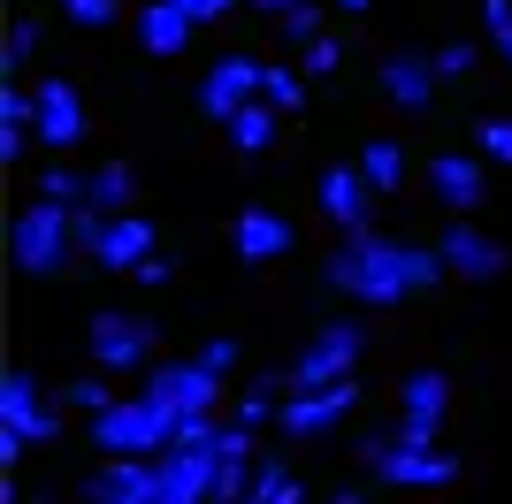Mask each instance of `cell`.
Listing matches in <instances>:
<instances>
[{
  "label": "cell",
  "mask_w": 512,
  "mask_h": 504,
  "mask_svg": "<svg viewBox=\"0 0 512 504\" xmlns=\"http://www.w3.org/2000/svg\"><path fill=\"white\" fill-rule=\"evenodd\" d=\"M321 275H329V291L360 298V306H398V298L444 283L451 268H444V252H436V245H406V237L367 230V237H344V245L321 260Z\"/></svg>",
  "instance_id": "6da1fadb"
},
{
  "label": "cell",
  "mask_w": 512,
  "mask_h": 504,
  "mask_svg": "<svg viewBox=\"0 0 512 504\" xmlns=\"http://www.w3.org/2000/svg\"><path fill=\"white\" fill-rule=\"evenodd\" d=\"M360 352H367L360 321H321V329L299 344V359L283 367V398H314V390H337V382H352Z\"/></svg>",
  "instance_id": "7a4b0ae2"
},
{
  "label": "cell",
  "mask_w": 512,
  "mask_h": 504,
  "mask_svg": "<svg viewBox=\"0 0 512 504\" xmlns=\"http://www.w3.org/2000/svg\"><path fill=\"white\" fill-rule=\"evenodd\" d=\"M69 252H77V214H69V207L31 199V207L8 222V260H16L23 275H62Z\"/></svg>",
  "instance_id": "3957f363"
},
{
  "label": "cell",
  "mask_w": 512,
  "mask_h": 504,
  "mask_svg": "<svg viewBox=\"0 0 512 504\" xmlns=\"http://www.w3.org/2000/svg\"><path fill=\"white\" fill-rule=\"evenodd\" d=\"M360 459L375 466L383 489H444L459 482V459L444 443H398V436H360Z\"/></svg>",
  "instance_id": "277c9868"
},
{
  "label": "cell",
  "mask_w": 512,
  "mask_h": 504,
  "mask_svg": "<svg viewBox=\"0 0 512 504\" xmlns=\"http://www.w3.org/2000/svg\"><path fill=\"white\" fill-rule=\"evenodd\" d=\"M92 443H100L107 459H169L176 451V420L146 398H123L115 413L92 420Z\"/></svg>",
  "instance_id": "5b68a950"
},
{
  "label": "cell",
  "mask_w": 512,
  "mask_h": 504,
  "mask_svg": "<svg viewBox=\"0 0 512 504\" xmlns=\"http://www.w3.org/2000/svg\"><path fill=\"white\" fill-rule=\"evenodd\" d=\"M92 367H107V375H138V367H161V329H153V314H123V306H100L92 314Z\"/></svg>",
  "instance_id": "8992f818"
},
{
  "label": "cell",
  "mask_w": 512,
  "mask_h": 504,
  "mask_svg": "<svg viewBox=\"0 0 512 504\" xmlns=\"http://www.w3.org/2000/svg\"><path fill=\"white\" fill-rule=\"evenodd\" d=\"M146 405H161V413L176 420V428H192V420H214V398H222V375H207L199 359H161L146 375V390H138Z\"/></svg>",
  "instance_id": "52a82bcc"
},
{
  "label": "cell",
  "mask_w": 512,
  "mask_h": 504,
  "mask_svg": "<svg viewBox=\"0 0 512 504\" xmlns=\"http://www.w3.org/2000/svg\"><path fill=\"white\" fill-rule=\"evenodd\" d=\"M77 252H92V260H100V268H115V275H138L153 260V222L146 214H115V222H107V214H77Z\"/></svg>",
  "instance_id": "ba28073f"
},
{
  "label": "cell",
  "mask_w": 512,
  "mask_h": 504,
  "mask_svg": "<svg viewBox=\"0 0 512 504\" xmlns=\"http://www.w3.org/2000/svg\"><path fill=\"white\" fill-rule=\"evenodd\" d=\"M444 413H451V375L444 367H413V375L398 382V428H390V436L398 443H436L444 436Z\"/></svg>",
  "instance_id": "9c48e42d"
},
{
  "label": "cell",
  "mask_w": 512,
  "mask_h": 504,
  "mask_svg": "<svg viewBox=\"0 0 512 504\" xmlns=\"http://www.w3.org/2000/svg\"><path fill=\"white\" fill-rule=\"evenodd\" d=\"M260 77H268V62H253V54H222V62L199 77V115H214V123L230 130L245 107H260Z\"/></svg>",
  "instance_id": "30bf717a"
},
{
  "label": "cell",
  "mask_w": 512,
  "mask_h": 504,
  "mask_svg": "<svg viewBox=\"0 0 512 504\" xmlns=\"http://www.w3.org/2000/svg\"><path fill=\"white\" fill-rule=\"evenodd\" d=\"M321 214H329L344 237H367V230H375V184L360 176V161L321 168Z\"/></svg>",
  "instance_id": "8fae6325"
},
{
  "label": "cell",
  "mask_w": 512,
  "mask_h": 504,
  "mask_svg": "<svg viewBox=\"0 0 512 504\" xmlns=\"http://www.w3.org/2000/svg\"><path fill=\"white\" fill-rule=\"evenodd\" d=\"M0 428L23 443H54L62 436V420H54V405L39 398V375H23V367H8L0 375Z\"/></svg>",
  "instance_id": "7c38bea8"
},
{
  "label": "cell",
  "mask_w": 512,
  "mask_h": 504,
  "mask_svg": "<svg viewBox=\"0 0 512 504\" xmlns=\"http://www.w3.org/2000/svg\"><path fill=\"white\" fill-rule=\"evenodd\" d=\"M436 252H444V268L459 275V283H497V275L512 268V252L497 245L490 230H474V222H451V230L436 237Z\"/></svg>",
  "instance_id": "4fadbf2b"
},
{
  "label": "cell",
  "mask_w": 512,
  "mask_h": 504,
  "mask_svg": "<svg viewBox=\"0 0 512 504\" xmlns=\"http://www.w3.org/2000/svg\"><path fill=\"white\" fill-rule=\"evenodd\" d=\"M31 100H39V146H54V153H69L77 138H85V92L69 77H39L31 84Z\"/></svg>",
  "instance_id": "5bb4252c"
},
{
  "label": "cell",
  "mask_w": 512,
  "mask_h": 504,
  "mask_svg": "<svg viewBox=\"0 0 512 504\" xmlns=\"http://www.w3.org/2000/svg\"><path fill=\"white\" fill-rule=\"evenodd\" d=\"M153 504H214V451H192V443H176L169 459H161Z\"/></svg>",
  "instance_id": "9a60e30c"
},
{
  "label": "cell",
  "mask_w": 512,
  "mask_h": 504,
  "mask_svg": "<svg viewBox=\"0 0 512 504\" xmlns=\"http://www.w3.org/2000/svg\"><path fill=\"white\" fill-rule=\"evenodd\" d=\"M161 459H107L85 474V504H153Z\"/></svg>",
  "instance_id": "2e32d148"
},
{
  "label": "cell",
  "mask_w": 512,
  "mask_h": 504,
  "mask_svg": "<svg viewBox=\"0 0 512 504\" xmlns=\"http://www.w3.org/2000/svg\"><path fill=\"white\" fill-rule=\"evenodd\" d=\"M428 184H436V199L451 207V222H467V214L490 199V184H482V153H436V161H428Z\"/></svg>",
  "instance_id": "e0dca14e"
},
{
  "label": "cell",
  "mask_w": 512,
  "mask_h": 504,
  "mask_svg": "<svg viewBox=\"0 0 512 504\" xmlns=\"http://www.w3.org/2000/svg\"><path fill=\"white\" fill-rule=\"evenodd\" d=\"M352 405H360V382H337V390H314V398H283L276 428L283 436H329Z\"/></svg>",
  "instance_id": "ac0fdd59"
},
{
  "label": "cell",
  "mask_w": 512,
  "mask_h": 504,
  "mask_svg": "<svg viewBox=\"0 0 512 504\" xmlns=\"http://www.w3.org/2000/svg\"><path fill=\"white\" fill-rule=\"evenodd\" d=\"M230 245H237V260H253V268H268V260H283L291 252V222H283L276 207H237V222H230Z\"/></svg>",
  "instance_id": "d6986e66"
},
{
  "label": "cell",
  "mask_w": 512,
  "mask_h": 504,
  "mask_svg": "<svg viewBox=\"0 0 512 504\" xmlns=\"http://www.w3.org/2000/svg\"><path fill=\"white\" fill-rule=\"evenodd\" d=\"M375 84H383L390 107H406V115H413V107L436 100V54H406V46H398V54H383Z\"/></svg>",
  "instance_id": "ffe728a7"
},
{
  "label": "cell",
  "mask_w": 512,
  "mask_h": 504,
  "mask_svg": "<svg viewBox=\"0 0 512 504\" xmlns=\"http://www.w3.org/2000/svg\"><path fill=\"white\" fill-rule=\"evenodd\" d=\"M138 46H146L153 62H176V54L192 46V16H184L176 0H153V8H138Z\"/></svg>",
  "instance_id": "44dd1931"
},
{
  "label": "cell",
  "mask_w": 512,
  "mask_h": 504,
  "mask_svg": "<svg viewBox=\"0 0 512 504\" xmlns=\"http://www.w3.org/2000/svg\"><path fill=\"white\" fill-rule=\"evenodd\" d=\"M360 176L375 184V199H390V191L406 184V146H398V138H367L360 146Z\"/></svg>",
  "instance_id": "7402d4cb"
},
{
  "label": "cell",
  "mask_w": 512,
  "mask_h": 504,
  "mask_svg": "<svg viewBox=\"0 0 512 504\" xmlns=\"http://www.w3.org/2000/svg\"><path fill=\"white\" fill-rule=\"evenodd\" d=\"M130 199H138V176H130V161H100L92 168V214H130Z\"/></svg>",
  "instance_id": "603a6c76"
},
{
  "label": "cell",
  "mask_w": 512,
  "mask_h": 504,
  "mask_svg": "<svg viewBox=\"0 0 512 504\" xmlns=\"http://www.w3.org/2000/svg\"><path fill=\"white\" fill-rule=\"evenodd\" d=\"M39 199H46V207L85 214V207H92V176H77V168H62V161H54V168L39 176Z\"/></svg>",
  "instance_id": "cb8c5ba5"
},
{
  "label": "cell",
  "mask_w": 512,
  "mask_h": 504,
  "mask_svg": "<svg viewBox=\"0 0 512 504\" xmlns=\"http://www.w3.org/2000/svg\"><path fill=\"white\" fill-rule=\"evenodd\" d=\"M230 146H237V153H268V146H276V107H268V100L245 107V115L230 123Z\"/></svg>",
  "instance_id": "d4e9b609"
},
{
  "label": "cell",
  "mask_w": 512,
  "mask_h": 504,
  "mask_svg": "<svg viewBox=\"0 0 512 504\" xmlns=\"http://www.w3.org/2000/svg\"><path fill=\"white\" fill-rule=\"evenodd\" d=\"M260 100L276 107V115H291V107L306 100V69H276V62H268V77H260Z\"/></svg>",
  "instance_id": "484cf974"
},
{
  "label": "cell",
  "mask_w": 512,
  "mask_h": 504,
  "mask_svg": "<svg viewBox=\"0 0 512 504\" xmlns=\"http://www.w3.org/2000/svg\"><path fill=\"white\" fill-rule=\"evenodd\" d=\"M474 153L497 161V168H512V115H482V123H474Z\"/></svg>",
  "instance_id": "4316f807"
},
{
  "label": "cell",
  "mask_w": 512,
  "mask_h": 504,
  "mask_svg": "<svg viewBox=\"0 0 512 504\" xmlns=\"http://www.w3.org/2000/svg\"><path fill=\"white\" fill-rule=\"evenodd\" d=\"M283 39L299 46V54H306V46H321V39H329V23H321V0H314V8H291V16H283Z\"/></svg>",
  "instance_id": "83f0119b"
},
{
  "label": "cell",
  "mask_w": 512,
  "mask_h": 504,
  "mask_svg": "<svg viewBox=\"0 0 512 504\" xmlns=\"http://www.w3.org/2000/svg\"><path fill=\"white\" fill-rule=\"evenodd\" d=\"M482 31H490V46L505 54V77H512V0H482Z\"/></svg>",
  "instance_id": "f1b7e54d"
},
{
  "label": "cell",
  "mask_w": 512,
  "mask_h": 504,
  "mask_svg": "<svg viewBox=\"0 0 512 504\" xmlns=\"http://www.w3.org/2000/svg\"><path fill=\"white\" fill-rule=\"evenodd\" d=\"M62 16L77 23V31H107V23L123 16V0H62Z\"/></svg>",
  "instance_id": "f546056e"
},
{
  "label": "cell",
  "mask_w": 512,
  "mask_h": 504,
  "mask_svg": "<svg viewBox=\"0 0 512 504\" xmlns=\"http://www.w3.org/2000/svg\"><path fill=\"white\" fill-rule=\"evenodd\" d=\"M482 62V46H467V39H451V46H436V84H459L467 69Z\"/></svg>",
  "instance_id": "4dcf8cb0"
},
{
  "label": "cell",
  "mask_w": 512,
  "mask_h": 504,
  "mask_svg": "<svg viewBox=\"0 0 512 504\" xmlns=\"http://www.w3.org/2000/svg\"><path fill=\"white\" fill-rule=\"evenodd\" d=\"M69 405L100 420V413H115V405H123V398H107V382H100V375H77V382H69Z\"/></svg>",
  "instance_id": "1f68e13d"
},
{
  "label": "cell",
  "mask_w": 512,
  "mask_h": 504,
  "mask_svg": "<svg viewBox=\"0 0 512 504\" xmlns=\"http://www.w3.org/2000/svg\"><path fill=\"white\" fill-rule=\"evenodd\" d=\"M31 54H39V23H31V16H16V23H8V77H16V69L31 62Z\"/></svg>",
  "instance_id": "d6a6232c"
},
{
  "label": "cell",
  "mask_w": 512,
  "mask_h": 504,
  "mask_svg": "<svg viewBox=\"0 0 512 504\" xmlns=\"http://www.w3.org/2000/svg\"><path fill=\"white\" fill-rule=\"evenodd\" d=\"M299 62H306V77H337V62H344V39H337V31H329V39H321V46H306Z\"/></svg>",
  "instance_id": "836d02e7"
},
{
  "label": "cell",
  "mask_w": 512,
  "mask_h": 504,
  "mask_svg": "<svg viewBox=\"0 0 512 504\" xmlns=\"http://www.w3.org/2000/svg\"><path fill=\"white\" fill-rule=\"evenodd\" d=\"M199 367H207V375H230V367H237V344H230V336H207V344H199Z\"/></svg>",
  "instance_id": "e575fe53"
},
{
  "label": "cell",
  "mask_w": 512,
  "mask_h": 504,
  "mask_svg": "<svg viewBox=\"0 0 512 504\" xmlns=\"http://www.w3.org/2000/svg\"><path fill=\"white\" fill-rule=\"evenodd\" d=\"M176 8H184V16H192V31H199V23H222L237 0H176Z\"/></svg>",
  "instance_id": "d590c367"
},
{
  "label": "cell",
  "mask_w": 512,
  "mask_h": 504,
  "mask_svg": "<svg viewBox=\"0 0 512 504\" xmlns=\"http://www.w3.org/2000/svg\"><path fill=\"white\" fill-rule=\"evenodd\" d=\"M169 275H176V260H169V252H153L146 268H138V283H146V291H161V283H169Z\"/></svg>",
  "instance_id": "8d00e7d4"
},
{
  "label": "cell",
  "mask_w": 512,
  "mask_h": 504,
  "mask_svg": "<svg viewBox=\"0 0 512 504\" xmlns=\"http://www.w3.org/2000/svg\"><path fill=\"white\" fill-rule=\"evenodd\" d=\"M23 451H31V443H23V436H8V428H0V466H8V474H16V466H23Z\"/></svg>",
  "instance_id": "74e56055"
},
{
  "label": "cell",
  "mask_w": 512,
  "mask_h": 504,
  "mask_svg": "<svg viewBox=\"0 0 512 504\" xmlns=\"http://www.w3.org/2000/svg\"><path fill=\"white\" fill-rule=\"evenodd\" d=\"M253 8H268V16L283 23V16H291V8H314V0H253Z\"/></svg>",
  "instance_id": "f35d334b"
},
{
  "label": "cell",
  "mask_w": 512,
  "mask_h": 504,
  "mask_svg": "<svg viewBox=\"0 0 512 504\" xmlns=\"http://www.w3.org/2000/svg\"><path fill=\"white\" fill-rule=\"evenodd\" d=\"M329 504H367V489H337V497H329Z\"/></svg>",
  "instance_id": "ab89813d"
},
{
  "label": "cell",
  "mask_w": 512,
  "mask_h": 504,
  "mask_svg": "<svg viewBox=\"0 0 512 504\" xmlns=\"http://www.w3.org/2000/svg\"><path fill=\"white\" fill-rule=\"evenodd\" d=\"M337 8H352V16H360V8H375V0H337Z\"/></svg>",
  "instance_id": "60d3db41"
}]
</instances>
